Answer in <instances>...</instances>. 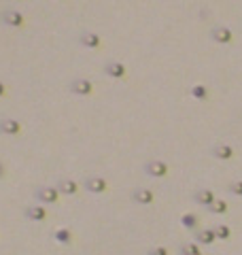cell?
<instances>
[{
    "label": "cell",
    "instance_id": "6da1fadb",
    "mask_svg": "<svg viewBox=\"0 0 242 255\" xmlns=\"http://www.w3.org/2000/svg\"><path fill=\"white\" fill-rule=\"evenodd\" d=\"M34 196H36V200H40V202H45V204H56L58 198H60V191H58V187L40 185V187H36Z\"/></svg>",
    "mask_w": 242,
    "mask_h": 255
},
{
    "label": "cell",
    "instance_id": "7a4b0ae2",
    "mask_svg": "<svg viewBox=\"0 0 242 255\" xmlns=\"http://www.w3.org/2000/svg\"><path fill=\"white\" fill-rule=\"evenodd\" d=\"M145 172L149 177H155V179H161L168 174V164L161 162V159H151V162L145 164Z\"/></svg>",
    "mask_w": 242,
    "mask_h": 255
},
{
    "label": "cell",
    "instance_id": "3957f363",
    "mask_svg": "<svg viewBox=\"0 0 242 255\" xmlns=\"http://www.w3.org/2000/svg\"><path fill=\"white\" fill-rule=\"evenodd\" d=\"M211 38L214 43H221V45H227V43H232V30L230 28H225V26H217V28H212L211 30Z\"/></svg>",
    "mask_w": 242,
    "mask_h": 255
},
{
    "label": "cell",
    "instance_id": "277c9868",
    "mask_svg": "<svg viewBox=\"0 0 242 255\" xmlns=\"http://www.w3.org/2000/svg\"><path fill=\"white\" fill-rule=\"evenodd\" d=\"M153 198H155V193H153L151 190H147V187H136V190L132 191V200L136 204H143V206L151 204Z\"/></svg>",
    "mask_w": 242,
    "mask_h": 255
},
{
    "label": "cell",
    "instance_id": "5b68a950",
    "mask_svg": "<svg viewBox=\"0 0 242 255\" xmlns=\"http://www.w3.org/2000/svg\"><path fill=\"white\" fill-rule=\"evenodd\" d=\"M68 90L72 94H79V96H87V94L93 92V85H91V81H87V79H75V81H70Z\"/></svg>",
    "mask_w": 242,
    "mask_h": 255
},
{
    "label": "cell",
    "instance_id": "8992f818",
    "mask_svg": "<svg viewBox=\"0 0 242 255\" xmlns=\"http://www.w3.org/2000/svg\"><path fill=\"white\" fill-rule=\"evenodd\" d=\"M83 185H85V190L91 193H102V191H106V187H109L102 177H87L83 181Z\"/></svg>",
    "mask_w": 242,
    "mask_h": 255
},
{
    "label": "cell",
    "instance_id": "52a82bcc",
    "mask_svg": "<svg viewBox=\"0 0 242 255\" xmlns=\"http://www.w3.org/2000/svg\"><path fill=\"white\" fill-rule=\"evenodd\" d=\"M0 132L6 134V136H15V134L22 132V126H19L17 119L2 117V119H0Z\"/></svg>",
    "mask_w": 242,
    "mask_h": 255
},
{
    "label": "cell",
    "instance_id": "ba28073f",
    "mask_svg": "<svg viewBox=\"0 0 242 255\" xmlns=\"http://www.w3.org/2000/svg\"><path fill=\"white\" fill-rule=\"evenodd\" d=\"M79 43L83 47H90V49H98V47L102 45V41H100V36L96 34V32H81Z\"/></svg>",
    "mask_w": 242,
    "mask_h": 255
},
{
    "label": "cell",
    "instance_id": "9c48e42d",
    "mask_svg": "<svg viewBox=\"0 0 242 255\" xmlns=\"http://www.w3.org/2000/svg\"><path fill=\"white\" fill-rule=\"evenodd\" d=\"M104 72L113 79H123L125 77V66L119 62H106L104 64Z\"/></svg>",
    "mask_w": 242,
    "mask_h": 255
},
{
    "label": "cell",
    "instance_id": "30bf717a",
    "mask_svg": "<svg viewBox=\"0 0 242 255\" xmlns=\"http://www.w3.org/2000/svg\"><path fill=\"white\" fill-rule=\"evenodd\" d=\"M0 19H2L6 26H24V15L17 11H2L0 13Z\"/></svg>",
    "mask_w": 242,
    "mask_h": 255
},
{
    "label": "cell",
    "instance_id": "8fae6325",
    "mask_svg": "<svg viewBox=\"0 0 242 255\" xmlns=\"http://www.w3.org/2000/svg\"><path fill=\"white\" fill-rule=\"evenodd\" d=\"M56 187H58L60 193H66V196H75V193L79 191V185L75 183V181H70V179H60Z\"/></svg>",
    "mask_w": 242,
    "mask_h": 255
},
{
    "label": "cell",
    "instance_id": "7c38bea8",
    "mask_svg": "<svg viewBox=\"0 0 242 255\" xmlns=\"http://www.w3.org/2000/svg\"><path fill=\"white\" fill-rule=\"evenodd\" d=\"M211 153H212V158H217V159H232L234 158V147H230V145H214L211 149Z\"/></svg>",
    "mask_w": 242,
    "mask_h": 255
},
{
    "label": "cell",
    "instance_id": "4fadbf2b",
    "mask_svg": "<svg viewBox=\"0 0 242 255\" xmlns=\"http://www.w3.org/2000/svg\"><path fill=\"white\" fill-rule=\"evenodd\" d=\"M193 238H196V243H200V245H212L214 240H217V236H214V232H212V227L198 230L196 234H193Z\"/></svg>",
    "mask_w": 242,
    "mask_h": 255
},
{
    "label": "cell",
    "instance_id": "5bb4252c",
    "mask_svg": "<svg viewBox=\"0 0 242 255\" xmlns=\"http://www.w3.org/2000/svg\"><path fill=\"white\" fill-rule=\"evenodd\" d=\"M26 217L32 219V221H45L47 219V211L43 209V206H38V204H32L26 209Z\"/></svg>",
    "mask_w": 242,
    "mask_h": 255
},
{
    "label": "cell",
    "instance_id": "9a60e30c",
    "mask_svg": "<svg viewBox=\"0 0 242 255\" xmlns=\"http://www.w3.org/2000/svg\"><path fill=\"white\" fill-rule=\"evenodd\" d=\"M193 200H196L198 204H202V206H208L214 200V193L211 190H198L196 193H193Z\"/></svg>",
    "mask_w": 242,
    "mask_h": 255
},
{
    "label": "cell",
    "instance_id": "2e32d148",
    "mask_svg": "<svg viewBox=\"0 0 242 255\" xmlns=\"http://www.w3.org/2000/svg\"><path fill=\"white\" fill-rule=\"evenodd\" d=\"M181 223H183V227H189V230H196V227L200 225V217L193 213H185L183 217H181Z\"/></svg>",
    "mask_w": 242,
    "mask_h": 255
},
{
    "label": "cell",
    "instance_id": "e0dca14e",
    "mask_svg": "<svg viewBox=\"0 0 242 255\" xmlns=\"http://www.w3.org/2000/svg\"><path fill=\"white\" fill-rule=\"evenodd\" d=\"M204 209L214 213V215H223V213H227V204L223 202V200H212V202L208 206H204Z\"/></svg>",
    "mask_w": 242,
    "mask_h": 255
},
{
    "label": "cell",
    "instance_id": "ac0fdd59",
    "mask_svg": "<svg viewBox=\"0 0 242 255\" xmlns=\"http://www.w3.org/2000/svg\"><path fill=\"white\" fill-rule=\"evenodd\" d=\"M53 238H56L58 240V243H70V240H72V232L70 230H66V227H62V230H56V232H53Z\"/></svg>",
    "mask_w": 242,
    "mask_h": 255
},
{
    "label": "cell",
    "instance_id": "d6986e66",
    "mask_svg": "<svg viewBox=\"0 0 242 255\" xmlns=\"http://www.w3.org/2000/svg\"><path fill=\"white\" fill-rule=\"evenodd\" d=\"M212 232H214V236H217V238H223V240H227L232 236V230L227 225H223V223H217L212 227Z\"/></svg>",
    "mask_w": 242,
    "mask_h": 255
},
{
    "label": "cell",
    "instance_id": "ffe728a7",
    "mask_svg": "<svg viewBox=\"0 0 242 255\" xmlns=\"http://www.w3.org/2000/svg\"><path fill=\"white\" fill-rule=\"evenodd\" d=\"M189 94H191L193 98H198V100H206L208 98V90H206L204 85H191Z\"/></svg>",
    "mask_w": 242,
    "mask_h": 255
},
{
    "label": "cell",
    "instance_id": "44dd1931",
    "mask_svg": "<svg viewBox=\"0 0 242 255\" xmlns=\"http://www.w3.org/2000/svg\"><path fill=\"white\" fill-rule=\"evenodd\" d=\"M179 251H181V253H185V255H187V253L198 255L202 249H200V245H196V243H183V245L179 247Z\"/></svg>",
    "mask_w": 242,
    "mask_h": 255
},
{
    "label": "cell",
    "instance_id": "7402d4cb",
    "mask_svg": "<svg viewBox=\"0 0 242 255\" xmlns=\"http://www.w3.org/2000/svg\"><path fill=\"white\" fill-rule=\"evenodd\" d=\"M227 191L234 193V196H242V181H232V183L227 185Z\"/></svg>",
    "mask_w": 242,
    "mask_h": 255
},
{
    "label": "cell",
    "instance_id": "603a6c76",
    "mask_svg": "<svg viewBox=\"0 0 242 255\" xmlns=\"http://www.w3.org/2000/svg\"><path fill=\"white\" fill-rule=\"evenodd\" d=\"M149 253H157V255H168V249L166 247H153Z\"/></svg>",
    "mask_w": 242,
    "mask_h": 255
},
{
    "label": "cell",
    "instance_id": "cb8c5ba5",
    "mask_svg": "<svg viewBox=\"0 0 242 255\" xmlns=\"http://www.w3.org/2000/svg\"><path fill=\"white\" fill-rule=\"evenodd\" d=\"M4 94H6V87H4L2 83H0V96H4Z\"/></svg>",
    "mask_w": 242,
    "mask_h": 255
},
{
    "label": "cell",
    "instance_id": "d4e9b609",
    "mask_svg": "<svg viewBox=\"0 0 242 255\" xmlns=\"http://www.w3.org/2000/svg\"><path fill=\"white\" fill-rule=\"evenodd\" d=\"M2 177H4V166L0 164V179H2Z\"/></svg>",
    "mask_w": 242,
    "mask_h": 255
}]
</instances>
